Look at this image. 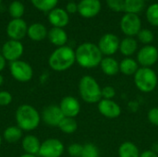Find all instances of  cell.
<instances>
[{
    "label": "cell",
    "instance_id": "obj_35",
    "mask_svg": "<svg viewBox=\"0 0 158 157\" xmlns=\"http://www.w3.org/2000/svg\"><path fill=\"white\" fill-rule=\"evenodd\" d=\"M13 100L12 94L7 91H0V106H7Z\"/></svg>",
    "mask_w": 158,
    "mask_h": 157
},
{
    "label": "cell",
    "instance_id": "obj_16",
    "mask_svg": "<svg viewBox=\"0 0 158 157\" xmlns=\"http://www.w3.org/2000/svg\"><path fill=\"white\" fill-rule=\"evenodd\" d=\"M102 8L100 0H81L78 4L79 14L86 19L97 16Z\"/></svg>",
    "mask_w": 158,
    "mask_h": 157
},
{
    "label": "cell",
    "instance_id": "obj_21",
    "mask_svg": "<svg viewBox=\"0 0 158 157\" xmlns=\"http://www.w3.org/2000/svg\"><path fill=\"white\" fill-rule=\"evenodd\" d=\"M47 34H48V31L46 27L42 23H39V22L32 23L28 27L27 35L29 36L31 40L34 42L43 41L44 39L47 37Z\"/></svg>",
    "mask_w": 158,
    "mask_h": 157
},
{
    "label": "cell",
    "instance_id": "obj_4",
    "mask_svg": "<svg viewBox=\"0 0 158 157\" xmlns=\"http://www.w3.org/2000/svg\"><path fill=\"white\" fill-rule=\"evenodd\" d=\"M102 88L90 75H84L79 81V94L87 104H98L102 100Z\"/></svg>",
    "mask_w": 158,
    "mask_h": 157
},
{
    "label": "cell",
    "instance_id": "obj_44",
    "mask_svg": "<svg viewBox=\"0 0 158 157\" xmlns=\"http://www.w3.org/2000/svg\"><path fill=\"white\" fill-rule=\"evenodd\" d=\"M2 142H3V138H2V135L0 134V147L2 145Z\"/></svg>",
    "mask_w": 158,
    "mask_h": 157
},
{
    "label": "cell",
    "instance_id": "obj_37",
    "mask_svg": "<svg viewBox=\"0 0 158 157\" xmlns=\"http://www.w3.org/2000/svg\"><path fill=\"white\" fill-rule=\"evenodd\" d=\"M147 119L152 125L158 127V107H153L148 111Z\"/></svg>",
    "mask_w": 158,
    "mask_h": 157
},
{
    "label": "cell",
    "instance_id": "obj_3",
    "mask_svg": "<svg viewBox=\"0 0 158 157\" xmlns=\"http://www.w3.org/2000/svg\"><path fill=\"white\" fill-rule=\"evenodd\" d=\"M75 63V50L68 45L55 49L48 58L49 67L52 70L56 72L66 71L69 69Z\"/></svg>",
    "mask_w": 158,
    "mask_h": 157
},
{
    "label": "cell",
    "instance_id": "obj_36",
    "mask_svg": "<svg viewBox=\"0 0 158 157\" xmlns=\"http://www.w3.org/2000/svg\"><path fill=\"white\" fill-rule=\"evenodd\" d=\"M102 99H107V100H113V98L116 95V90L112 86H105L102 88Z\"/></svg>",
    "mask_w": 158,
    "mask_h": 157
},
{
    "label": "cell",
    "instance_id": "obj_24",
    "mask_svg": "<svg viewBox=\"0 0 158 157\" xmlns=\"http://www.w3.org/2000/svg\"><path fill=\"white\" fill-rule=\"evenodd\" d=\"M140 150L138 146L132 142L122 143L118 149V157H140Z\"/></svg>",
    "mask_w": 158,
    "mask_h": 157
},
{
    "label": "cell",
    "instance_id": "obj_33",
    "mask_svg": "<svg viewBox=\"0 0 158 157\" xmlns=\"http://www.w3.org/2000/svg\"><path fill=\"white\" fill-rule=\"evenodd\" d=\"M82 148L83 145L80 143H71L68 146L67 152L70 157H81L82 153Z\"/></svg>",
    "mask_w": 158,
    "mask_h": 157
},
{
    "label": "cell",
    "instance_id": "obj_32",
    "mask_svg": "<svg viewBox=\"0 0 158 157\" xmlns=\"http://www.w3.org/2000/svg\"><path fill=\"white\" fill-rule=\"evenodd\" d=\"M100 152L98 147L94 143H86L83 145L81 157H99Z\"/></svg>",
    "mask_w": 158,
    "mask_h": 157
},
{
    "label": "cell",
    "instance_id": "obj_29",
    "mask_svg": "<svg viewBox=\"0 0 158 157\" xmlns=\"http://www.w3.org/2000/svg\"><path fill=\"white\" fill-rule=\"evenodd\" d=\"M25 11L24 5L20 1H13L8 6V12L13 19H21Z\"/></svg>",
    "mask_w": 158,
    "mask_h": 157
},
{
    "label": "cell",
    "instance_id": "obj_34",
    "mask_svg": "<svg viewBox=\"0 0 158 157\" xmlns=\"http://www.w3.org/2000/svg\"><path fill=\"white\" fill-rule=\"evenodd\" d=\"M107 6L114 12L124 11V0H106Z\"/></svg>",
    "mask_w": 158,
    "mask_h": 157
},
{
    "label": "cell",
    "instance_id": "obj_1",
    "mask_svg": "<svg viewBox=\"0 0 158 157\" xmlns=\"http://www.w3.org/2000/svg\"><path fill=\"white\" fill-rule=\"evenodd\" d=\"M75 57L78 65L83 68L91 69L97 68L104 56L97 44L93 43H81L75 50Z\"/></svg>",
    "mask_w": 158,
    "mask_h": 157
},
{
    "label": "cell",
    "instance_id": "obj_22",
    "mask_svg": "<svg viewBox=\"0 0 158 157\" xmlns=\"http://www.w3.org/2000/svg\"><path fill=\"white\" fill-rule=\"evenodd\" d=\"M118 51L125 57H131L138 51V42L133 37H125L120 41Z\"/></svg>",
    "mask_w": 158,
    "mask_h": 157
},
{
    "label": "cell",
    "instance_id": "obj_17",
    "mask_svg": "<svg viewBox=\"0 0 158 157\" xmlns=\"http://www.w3.org/2000/svg\"><path fill=\"white\" fill-rule=\"evenodd\" d=\"M48 20L53 27L64 28L69 22V15L65 9L56 7L48 13Z\"/></svg>",
    "mask_w": 158,
    "mask_h": 157
},
{
    "label": "cell",
    "instance_id": "obj_45",
    "mask_svg": "<svg viewBox=\"0 0 158 157\" xmlns=\"http://www.w3.org/2000/svg\"><path fill=\"white\" fill-rule=\"evenodd\" d=\"M143 1H147V0H143Z\"/></svg>",
    "mask_w": 158,
    "mask_h": 157
},
{
    "label": "cell",
    "instance_id": "obj_31",
    "mask_svg": "<svg viewBox=\"0 0 158 157\" xmlns=\"http://www.w3.org/2000/svg\"><path fill=\"white\" fill-rule=\"evenodd\" d=\"M137 37H138V41L144 45L151 44L155 39V35L153 31L148 29H142L137 34Z\"/></svg>",
    "mask_w": 158,
    "mask_h": 157
},
{
    "label": "cell",
    "instance_id": "obj_40",
    "mask_svg": "<svg viewBox=\"0 0 158 157\" xmlns=\"http://www.w3.org/2000/svg\"><path fill=\"white\" fill-rule=\"evenodd\" d=\"M6 65V60L5 59V57L3 56V55L0 53V73L5 69Z\"/></svg>",
    "mask_w": 158,
    "mask_h": 157
},
{
    "label": "cell",
    "instance_id": "obj_15",
    "mask_svg": "<svg viewBox=\"0 0 158 157\" xmlns=\"http://www.w3.org/2000/svg\"><path fill=\"white\" fill-rule=\"evenodd\" d=\"M99 113L106 118H117L121 115V107L114 100L102 99L97 104Z\"/></svg>",
    "mask_w": 158,
    "mask_h": 157
},
{
    "label": "cell",
    "instance_id": "obj_19",
    "mask_svg": "<svg viewBox=\"0 0 158 157\" xmlns=\"http://www.w3.org/2000/svg\"><path fill=\"white\" fill-rule=\"evenodd\" d=\"M47 38L49 42L56 47L64 46L68 42V34L63 28H51L48 31Z\"/></svg>",
    "mask_w": 158,
    "mask_h": 157
},
{
    "label": "cell",
    "instance_id": "obj_8",
    "mask_svg": "<svg viewBox=\"0 0 158 157\" xmlns=\"http://www.w3.org/2000/svg\"><path fill=\"white\" fill-rule=\"evenodd\" d=\"M65 152L63 143L56 138H49L41 143L38 155L40 157H61Z\"/></svg>",
    "mask_w": 158,
    "mask_h": 157
},
{
    "label": "cell",
    "instance_id": "obj_11",
    "mask_svg": "<svg viewBox=\"0 0 158 157\" xmlns=\"http://www.w3.org/2000/svg\"><path fill=\"white\" fill-rule=\"evenodd\" d=\"M24 52V46L20 41L8 40L6 41L1 50V54L6 61L9 63L19 60Z\"/></svg>",
    "mask_w": 158,
    "mask_h": 157
},
{
    "label": "cell",
    "instance_id": "obj_25",
    "mask_svg": "<svg viewBox=\"0 0 158 157\" xmlns=\"http://www.w3.org/2000/svg\"><path fill=\"white\" fill-rule=\"evenodd\" d=\"M3 140H5L7 143H16L22 140L23 138V131L16 125V126H9L3 131L2 134Z\"/></svg>",
    "mask_w": 158,
    "mask_h": 157
},
{
    "label": "cell",
    "instance_id": "obj_27",
    "mask_svg": "<svg viewBox=\"0 0 158 157\" xmlns=\"http://www.w3.org/2000/svg\"><path fill=\"white\" fill-rule=\"evenodd\" d=\"M144 7L143 0H124V12L138 15Z\"/></svg>",
    "mask_w": 158,
    "mask_h": 157
},
{
    "label": "cell",
    "instance_id": "obj_41",
    "mask_svg": "<svg viewBox=\"0 0 158 157\" xmlns=\"http://www.w3.org/2000/svg\"><path fill=\"white\" fill-rule=\"evenodd\" d=\"M47 79H48V74L47 73H43L41 75V77H40V81L42 83H44V82H46Z\"/></svg>",
    "mask_w": 158,
    "mask_h": 157
},
{
    "label": "cell",
    "instance_id": "obj_14",
    "mask_svg": "<svg viewBox=\"0 0 158 157\" xmlns=\"http://www.w3.org/2000/svg\"><path fill=\"white\" fill-rule=\"evenodd\" d=\"M58 105L66 118H75L81 112V104L79 100L71 95L63 97Z\"/></svg>",
    "mask_w": 158,
    "mask_h": 157
},
{
    "label": "cell",
    "instance_id": "obj_2",
    "mask_svg": "<svg viewBox=\"0 0 158 157\" xmlns=\"http://www.w3.org/2000/svg\"><path fill=\"white\" fill-rule=\"evenodd\" d=\"M17 126L22 131H32L36 130L41 122V114L38 110L28 104L19 105L15 113Z\"/></svg>",
    "mask_w": 158,
    "mask_h": 157
},
{
    "label": "cell",
    "instance_id": "obj_7",
    "mask_svg": "<svg viewBox=\"0 0 158 157\" xmlns=\"http://www.w3.org/2000/svg\"><path fill=\"white\" fill-rule=\"evenodd\" d=\"M120 30L126 35V37L137 36L142 30V20L136 14L125 13L120 19Z\"/></svg>",
    "mask_w": 158,
    "mask_h": 157
},
{
    "label": "cell",
    "instance_id": "obj_43",
    "mask_svg": "<svg viewBox=\"0 0 158 157\" xmlns=\"http://www.w3.org/2000/svg\"><path fill=\"white\" fill-rule=\"evenodd\" d=\"M3 83H4V77H3V75L0 73V87L3 85Z\"/></svg>",
    "mask_w": 158,
    "mask_h": 157
},
{
    "label": "cell",
    "instance_id": "obj_5",
    "mask_svg": "<svg viewBox=\"0 0 158 157\" xmlns=\"http://www.w3.org/2000/svg\"><path fill=\"white\" fill-rule=\"evenodd\" d=\"M136 88L143 93H150L156 90L158 84V76L152 68L141 67L133 76Z\"/></svg>",
    "mask_w": 158,
    "mask_h": 157
},
{
    "label": "cell",
    "instance_id": "obj_18",
    "mask_svg": "<svg viewBox=\"0 0 158 157\" xmlns=\"http://www.w3.org/2000/svg\"><path fill=\"white\" fill-rule=\"evenodd\" d=\"M41 142L39 138L32 134H28L24 136L21 140V146L25 154L38 155L41 147Z\"/></svg>",
    "mask_w": 158,
    "mask_h": 157
},
{
    "label": "cell",
    "instance_id": "obj_12",
    "mask_svg": "<svg viewBox=\"0 0 158 157\" xmlns=\"http://www.w3.org/2000/svg\"><path fill=\"white\" fill-rule=\"evenodd\" d=\"M64 115L56 105H50L45 106L41 114V119L49 127H58L61 120L64 118Z\"/></svg>",
    "mask_w": 158,
    "mask_h": 157
},
{
    "label": "cell",
    "instance_id": "obj_9",
    "mask_svg": "<svg viewBox=\"0 0 158 157\" xmlns=\"http://www.w3.org/2000/svg\"><path fill=\"white\" fill-rule=\"evenodd\" d=\"M120 40L114 33H106L98 41V47L104 56H112L119 50Z\"/></svg>",
    "mask_w": 158,
    "mask_h": 157
},
{
    "label": "cell",
    "instance_id": "obj_39",
    "mask_svg": "<svg viewBox=\"0 0 158 157\" xmlns=\"http://www.w3.org/2000/svg\"><path fill=\"white\" fill-rule=\"evenodd\" d=\"M140 157H158L157 153H156L154 150H146L141 153Z\"/></svg>",
    "mask_w": 158,
    "mask_h": 157
},
{
    "label": "cell",
    "instance_id": "obj_6",
    "mask_svg": "<svg viewBox=\"0 0 158 157\" xmlns=\"http://www.w3.org/2000/svg\"><path fill=\"white\" fill-rule=\"evenodd\" d=\"M9 72L14 80L19 82H28L33 77L31 66L23 60H17L9 64Z\"/></svg>",
    "mask_w": 158,
    "mask_h": 157
},
{
    "label": "cell",
    "instance_id": "obj_46",
    "mask_svg": "<svg viewBox=\"0 0 158 157\" xmlns=\"http://www.w3.org/2000/svg\"><path fill=\"white\" fill-rule=\"evenodd\" d=\"M1 1H2V0H0V3H1Z\"/></svg>",
    "mask_w": 158,
    "mask_h": 157
},
{
    "label": "cell",
    "instance_id": "obj_23",
    "mask_svg": "<svg viewBox=\"0 0 158 157\" xmlns=\"http://www.w3.org/2000/svg\"><path fill=\"white\" fill-rule=\"evenodd\" d=\"M139 68L137 60L132 57H125L119 62V72L125 76H134Z\"/></svg>",
    "mask_w": 158,
    "mask_h": 157
},
{
    "label": "cell",
    "instance_id": "obj_30",
    "mask_svg": "<svg viewBox=\"0 0 158 157\" xmlns=\"http://www.w3.org/2000/svg\"><path fill=\"white\" fill-rule=\"evenodd\" d=\"M147 21L155 27H158V3L150 5L146 10Z\"/></svg>",
    "mask_w": 158,
    "mask_h": 157
},
{
    "label": "cell",
    "instance_id": "obj_28",
    "mask_svg": "<svg viewBox=\"0 0 158 157\" xmlns=\"http://www.w3.org/2000/svg\"><path fill=\"white\" fill-rule=\"evenodd\" d=\"M31 2L37 9L43 12H50L52 9L56 8L58 0H31Z\"/></svg>",
    "mask_w": 158,
    "mask_h": 157
},
{
    "label": "cell",
    "instance_id": "obj_38",
    "mask_svg": "<svg viewBox=\"0 0 158 157\" xmlns=\"http://www.w3.org/2000/svg\"><path fill=\"white\" fill-rule=\"evenodd\" d=\"M66 11L69 14H75L76 12H78V4L73 1L69 2L66 6Z\"/></svg>",
    "mask_w": 158,
    "mask_h": 157
},
{
    "label": "cell",
    "instance_id": "obj_42",
    "mask_svg": "<svg viewBox=\"0 0 158 157\" xmlns=\"http://www.w3.org/2000/svg\"><path fill=\"white\" fill-rule=\"evenodd\" d=\"M19 157H37V155H30V154H23L21 155Z\"/></svg>",
    "mask_w": 158,
    "mask_h": 157
},
{
    "label": "cell",
    "instance_id": "obj_10",
    "mask_svg": "<svg viewBox=\"0 0 158 157\" xmlns=\"http://www.w3.org/2000/svg\"><path fill=\"white\" fill-rule=\"evenodd\" d=\"M136 60L143 68H152L158 61V49L152 44L143 45L137 52Z\"/></svg>",
    "mask_w": 158,
    "mask_h": 157
},
{
    "label": "cell",
    "instance_id": "obj_20",
    "mask_svg": "<svg viewBox=\"0 0 158 157\" xmlns=\"http://www.w3.org/2000/svg\"><path fill=\"white\" fill-rule=\"evenodd\" d=\"M99 66L102 72L109 77L116 76L119 72V62L112 56H104Z\"/></svg>",
    "mask_w": 158,
    "mask_h": 157
},
{
    "label": "cell",
    "instance_id": "obj_13",
    "mask_svg": "<svg viewBox=\"0 0 158 157\" xmlns=\"http://www.w3.org/2000/svg\"><path fill=\"white\" fill-rule=\"evenodd\" d=\"M28 25L22 19H13L6 26V34L10 40L20 41L27 35Z\"/></svg>",
    "mask_w": 158,
    "mask_h": 157
},
{
    "label": "cell",
    "instance_id": "obj_26",
    "mask_svg": "<svg viewBox=\"0 0 158 157\" xmlns=\"http://www.w3.org/2000/svg\"><path fill=\"white\" fill-rule=\"evenodd\" d=\"M65 134H73L78 130V122L73 118H64L57 127Z\"/></svg>",
    "mask_w": 158,
    "mask_h": 157
}]
</instances>
